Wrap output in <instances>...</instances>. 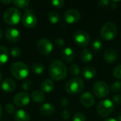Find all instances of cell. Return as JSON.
Returning <instances> with one entry per match:
<instances>
[{"instance_id":"47","label":"cell","mask_w":121,"mask_h":121,"mask_svg":"<svg viewBox=\"0 0 121 121\" xmlns=\"http://www.w3.org/2000/svg\"><path fill=\"white\" fill-rule=\"evenodd\" d=\"M1 78H2V74H1V70H0V82H1Z\"/></svg>"},{"instance_id":"7","label":"cell","mask_w":121,"mask_h":121,"mask_svg":"<svg viewBox=\"0 0 121 121\" xmlns=\"http://www.w3.org/2000/svg\"><path fill=\"white\" fill-rule=\"evenodd\" d=\"M73 40L78 46L86 47L90 42V35L85 30H79L74 33Z\"/></svg>"},{"instance_id":"21","label":"cell","mask_w":121,"mask_h":121,"mask_svg":"<svg viewBox=\"0 0 121 121\" xmlns=\"http://www.w3.org/2000/svg\"><path fill=\"white\" fill-rule=\"evenodd\" d=\"M16 121H30V115L24 110H18L14 114Z\"/></svg>"},{"instance_id":"32","label":"cell","mask_w":121,"mask_h":121,"mask_svg":"<svg viewBox=\"0 0 121 121\" xmlns=\"http://www.w3.org/2000/svg\"><path fill=\"white\" fill-rule=\"evenodd\" d=\"M113 75L115 78L121 79V65L116 66L113 70Z\"/></svg>"},{"instance_id":"20","label":"cell","mask_w":121,"mask_h":121,"mask_svg":"<svg viewBox=\"0 0 121 121\" xmlns=\"http://www.w3.org/2000/svg\"><path fill=\"white\" fill-rule=\"evenodd\" d=\"M55 111V108L54 106L48 103L44 104L40 108V113L45 116H51L54 113Z\"/></svg>"},{"instance_id":"13","label":"cell","mask_w":121,"mask_h":121,"mask_svg":"<svg viewBox=\"0 0 121 121\" xmlns=\"http://www.w3.org/2000/svg\"><path fill=\"white\" fill-rule=\"evenodd\" d=\"M5 38L9 42L15 43L19 41L21 38V34L16 28H9L5 32Z\"/></svg>"},{"instance_id":"3","label":"cell","mask_w":121,"mask_h":121,"mask_svg":"<svg viewBox=\"0 0 121 121\" xmlns=\"http://www.w3.org/2000/svg\"><path fill=\"white\" fill-rule=\"evenodd\" d=\"M117 33V26L113 22L111 21L106 23L103 26L100 31V34L102 39L106 41L113 40L116 37Z\"/></svg>"},{"instance_id":"6","label":"cell","mask_w":121,"mask_h":121,"mask_svg":"<svg viewBox=\"0 0 121 121\" xmlns=\"http://www.w3.org/2000/svg\"><path fill=\"white\" fill-rule=\"evenodd\" d=\"M114 110V104L110 99L101 101L97 106V113L101 117L109 116Z\"/></svg>"},{"instance_id":"30","label":"cell","mask_w":121,"mask_h":121,"mask_svg":"<svg viewBox=\"0 0 121 121\" xmlns=\"http://www.w3.org/2000/svg\"><path fill=\"white\" fill-rule=\"evenodd\" d=\"M111 89L113 92L116 93H118L121 91V82L120 81H116L114 82L111 86Z\"/></svg>"},{"instance_id":"46","label":"cell","mask_w":121,"mask_h":121,"mask_svg":"<svg viewBox=\"0 0 121 121\" xmlns=\"http://www.w3.org/2000/svg\"><path fill=\"white\" fill-rule=\"evenodd\" d=\"M1 113H2V106H1V105L0 104V117H1Z\"/></svg>"},{"instance_id":"29","label":"cell","mask_w":121,"mask_h":121,"mask_svg":"<svg viewBox=\"0 0 121 121\" xmlns=\"http://www.w3.org/2000/svg\"><path fill=\"white\" fill-rule=\"evenodd\" d=\"M12 2L16 7L24 9L28 6V5L30 3V1L29 0H14Z\"/></svg>"},{"instance_id":"17","label":"cell","mask_w":121,"mask_h":121,"mask_svg":"<svg viewBox=\"0 0 121 121\" xmlns=\"http://www.w3.org/2000/svg\"><path fill=\"white\" fill-rule=\"evenodd\" d=\"M96 73H97L96 69L92 66L85 67L82 72V74L83 77L87 80H91L93 78H94L95 76L96 75Z\"/></svg>"},{"instance_id":"37","label":"cell","mask_w":121,"mask_h":121,"mask_svg":"<svg viewBox=\"0 0 121 121\" xmlns=\"http://www.w3.org/2000/svg\"><path fill=\"white\" fill-rule=\"evenodd\" d=\"M55 43L57 48H62L65 45V41L62 38H57L55 40Z\"/></svg>"},{"instance_id":"34","label":"cell","mask_w":121,"mask_h":121,"mask_svg":"<svg viewBox=\"0 0 121 121\" xmlns=\"http://www.w3.org/2000/svg\"><path fill=\"white\" fill-rule=\"evenodd\" d=\"M5 110H6V113H9V114H15V113L16 112L14 106L12 105L11 104H6V106H5Z\"/></svg>"},{"instance_id":"4","label":"cell","mask_w":121,"mask_h":121,"mask_svg":"<svg viewBox=\"0 0 121 121\" xmlns=\"http://www.w3.org/2000/svg\"><path fill=\"white\" fill-rule=\"evenodd\" d=\"M84 87L83 80L79 77H74L68 80L65 84V90L70 94H77L82 91Z\"/></svg>"},{"instance_id":"15","label":"cell","mask_w":121,"mask_h":121,"mask_svg":"<svg viewBox=\"0 0 121 121\" xmlns=\"http://www.w3.org/2000/svg\"><path fill=\"white\" fill-rule=\"evenodd\" d=\"M118 57V53L113 48L106 49L104 54V59L108 64L114 63L117 60Z\"/></svg>"},{"instance_id":"9","label":"cell","mask_w":121,"mask_h":121,"mask_svg":"<svg viewBox=\"0 0 121 121\" xmlns=\"http://www.w3.org/2000/svg\"><path fill=\"white\" fill-rule=\"evenodd\" d=\"M38 19L36 16L31 11V10H26L22 17V23L24 26L28 28H33L36 26Z\"/></svg>"},{"instance_id":"23","label":"cell","mask_w":121,"mask_h":121,"mask_svg":"<svg viewBox=\"0 0 121 121\" xmlns=\"http://www.w3.org/2000/svg\"><path fill=\"white\" fill-rule=\"evenodd\" d=\"M31 99L34 102L37 104H40L45 101V96L41 91L35 90L32 93Z\"/></svg>"},{"instance_id":"48","label":"cell","mask_w":121,"mask_h":121,"mask_svg":"<svg viewBox=\"0 0 121 121\" xmlns=\"http://www.w3.org/2000/svg\"><path fill=\"white\" fill-rule=\"evenodd\" d=\"M118 121H121V115L118 116Z\"/></svg>"},{"instance_id":"18","label":"cell","mask_w":121,"mask_h":121,"mask_svg":"<svg viewBox=\"0 0 121 121\" xmlns=\"http://www.w3.org/2000/svg\"><path fill=\"white\" fill-rule=\"evenodd\" d=\"M16 88L15 82L10 78L5 79L1 84V89L6 92H12Z\"/></svg>"},{"instance_id":"31","label":"cell","mask_w":121,"mask_h":121,"mask_svg":"<svg viewBox=\"0 0 121 121\" xmlns=\"http://www.w3.org/2000/svg\"><path fill=\"white\" fill-rule=\"evenodd\" d=\"M10 54L13 57H18L21 55V50L18 47H12L10 50Z\"/></svg>"},{"instance_id":"27","label":"cell","mask_w":121,"mask_h":121,"mask_svg":"<svg viewBox=\"0 0 121 121\" xmlns=\"http://www.w3.org/2000/svg\"><path fill=\"white\" fill-rule=\"evenodd\" d=\"M92 48L94 50V52H100L102 48H103V42L101 39L99 38H96L94 40L93 43H92Z\"/></svg>"},{"instance_id":"33","label":"cell","mask_w":121,"mask_h":121,"mask_svg":"<svg viewBox=\"0 0 121 121\" xmlns=\"http://www.w3.org/2000/svg\"><path fill=\"white\" fill-rule=\"evenodd\" d=\"M73 121H86V116L84 113L78 112L76 113L73 116Z\"/></svg>"},{"instance_id":"35","label":"cell","mask_w":121,"mask_h":121,"mask_svg":"<svg viewBox=\"0 0 121 121\" xmlns=\"http://www.w3.org/2000/svg\"><path fill=\"white\" fill-rule=\"evenodd\" d=\"M51 4L54 7H55L57 9H60L64 6L65 1L63 0H53L51 1Z\"/></svg>"},{"instance_id":"45","label":"cell","mask_w":121,"mask_h":121,"mask_svg":"<svg viewBox=\"0 0 121 121\" xmlns=\"http://www.w3.org/2000/svg\"><path fill=\"white\" fill-rule=\"evenodd\" d=\"M3 35H4L3 30H2L1 29H0V40L2 38V37H3Z\"/></svg>"},{"instance_id":"38","label":"cell","mask_w":121,"mask_h":121,"mask_svg":"<svg viewBox=\"0 0 121 121\" xmlns=\"http://www.w3.org/2000/svg\"><path fill=\"white\" fill-rule=\"evenodd\" d=\"M69 117H70L69 111L68 110H67V109L63 110L62 112V119L67 121V120H68L69 118Z\"/></svg>"},{"instance_id":"2","label":"cell","mask_w":121,"mask_h":121,"mask_svg":"<svg viewBox=\"0 0 121 121\" xmlns=\"http://www.w3.org/2000/svg\"><path fill=\"white\" fill-rule=\"evenodd\" d=\"M11 72L16 79L21 80L26 79L28 76L29 68L25 63L16 62L12 64L11 67Z\"/></svg>"},{"instance_id":"24","label":"cell","mask_w":121,"mask_h":121,"mask_svg":"<svg viewBox=\"0 0 121 121\" xmlns=\"http://www.w3.org/2000/svg\"><path fill=\"white\" fill-rule=\"evenodd\" d=\"M9 59V50L2 45H0V65H3L8 61Z\"/></svg>"},{"instance_id":"36","label":"cell","mask_w":121,"mask_h":121,"mask_svg":"<svg viewBox=\"0 0 121 121\" xmlns=\"http://www.w3.org/2000/svg\"><path fill=\"white\" fill-rule=\"evenodd\" d=\"M33 86V84L30 80H26L23 82V85H22V88L23 89L24 91H29L31 89Z\"/></svg>"},{"instance_id":"11","label":"cell","mask_w":121,"mask_h":121,"mask_svg":"<svg viewBox=\"0 0 121 121\" xmlns=\"http://www.w3.org/2000/svg\"><path fill=\"white\" fill-rule=\"evenodd\" d=\"M64 20L69 24H72L78 22L81 18V13L77 9H68L63 15Z\"/></svg>"},{"instance_id":"25","label":"cell","mask_w":121,"mask_h":121,"mask_svg":"<svg viewBox=\"0 0 121 121\" xmlns=\"http://www.w3.org/2000/svg\"><path fill=\"white\" fill-rule=\"evenodd\" d=\"M48 19L52 24L57 23L60 20V14L56 11H50L48 14Z\"/></svg>"},{"instance_id":"42","label":"cell","mask_w":121,"mask_h":121,"mask_svg":"<svg viewBox=\"0 0 121 121\" xmlns=\"http://www.w3.org/2000/svg\"><path fill=\"white\" fill-rule=\"evenodd\" d=\"M117 2H119V1H113L111 3V7L113 9H115L117 8V4H116Z\"/></svg>"},{"instance_id":"14","label":"cell","mask_w":121,"mask_h":121,"mask_svg":"<svg viewBox=\"0 0 121 121\" xmlns=\"http://www.w3.org/2000/svg\"><path fill=\"white\" fill-rule=\"evenodd\" d=\"M80 102L83 106L86 108H90L94 104L95 99L91 93L86 91L83 93L80 96Z\"/></svg>"},{"instance_id":"28","label":"cell","mask_w":121,"mask_h":121,"mask_svg":"<svg viewBox=\"0 0 121 121\" xmlns=\"http://www.w3.org/2000/svg\"><path fill=\"white\" fill-rule=\"evenodd\" d=\"M69 73L72 76H78L80 72H81V69H80V67L79 66L77 65V64H73L70 66L69 67Z\"/></svg>"},{"instance_id":"12","label":"cell","mask_w":121,"mask_h":121,"mask_svg":"<svg viewBox=\"0 0 121 121\" xmlns=\"http://www.w3.org/2000/svg\"><path fill=\"white\" fill-rule=\"evenodd\" d=\"M13 103L18 107H23L28 105L30 102V96L26 91L16 94L13 97Z\"/></svg>"},{"instance_id":"5","label":"cell","mask_w":121,"mask_h":121,"mask_svg":"<svg viewBox=\"0 0 121 121\" xmlns=\"http://www.w3.org/2000/svg\"><path fill=\"white\" fill-rule=\"evenodd\" d=\"M3 19L8 24L16 25L20 22L21 19V13L16 8H9L4 11Z\"/></svg>"},{"instance_id":"40","label":"cell","mask_w":121,"mask_h":121,"mask_svg":"<svg viewBox=\"0 0 121 121\" xmlns=\"http://www.w3.org/2000/svg\"><path fill=\"white\" fill-rule=\"evenodd\" d=\"M110 4V1L108 0H101L98 2V5L100 7H107Z\"/></svg>"},{"instance_id":"16","label":"cell","mask_w":121,"mask_h":121,"mask_svg":"<svg viewBox=\"0 0 121 121\" xmlns=\"http://www.w3.org/2000/svg\"><path fill=\"white\" fill-rule=\"evenodd\" d=\"M61 57L65 62L69 63L74 61L75 58V53L71 48L67 47L61 52Z\"/></svg>"},{"instance_id":"22","label":"cell","mask_w":121,"mask_h":121,"mask_svg":"<svg viewBox=\"0 0 121 121\" xmlns=\"http://www.w3.org/2000/svg\"><path fill=\"white\" fill-rule=\"evenodd\" d=\"M80 58L83 62L88 63L93 60V54L89 49H84L80 53Z\"/></svg>"},{"instance_id":"10","label":"cell","mask_w":121,"mask_h":121,"mask_svg":"<svg viewBox=\"0 0 121 121\" xmlns=\"http://www.w3.org/2000/svg\"><path fill=\"white\" fill-rule=\"evenodd\" d=\"M37 49L40 54L47 55L52 51L53 45L51 41L48 38H42L39 40L37 43Z\"/></svg>"},{"instance_id":"8","label":"cell","mask_w":121,"mask_h":121,"mask_svg":"<svg viewBox=\"0 0 121 121\" xmlns=\"http://www.w3.org/2000/svg\"><path fill=\"white\" fill-rule=\"evenodd\" d=\"M93 92L98 98H104L107 96L110 92L108 85L104 82H96L93 86Z\"/></svg>"},{"instance_id":"41","label":"cell","mask_w":121,"mask_h":121,"mask_svg":"<svg viewBox=\"0 0 121 121\" xmlns=\"http://www.w3.org/2000/svg\"><path fill=\"white\" fill-rule=\"evenodd\" d=\"M60 102H61V104H62L63 106H67L69 104V101H68V99H66V98H62V99H61Z\"/></svg>"},{"instance_id":"19","label":"cell","mask_w":121,"mask_h":121,"mask_svg":"<svg viewBox=\"0 0 121 121\" xmlns=\"http://www.w3.org/2000/svg\"><path fill=\"white\" fill-rule=\"evenodd\" d=\"M54 86H55V84H54L53 81L49 79H46L42 82L40 84V89L43 92L50 93L52 91V90L54 89Z\"/></svg>"},{"instance_id":"39","label":"cell","mask_w":121,"mask_h":121,"mask_svg":"<svg viewBox=\"0 0 121 121\" xmlns=\"http://www.w3.org/2000/svg\"><path fill=\"white\" fill-rule=\"evenodd\" d=\"M113 103L117 105L121 104V95H119V94L115 95L113 97Z\"/></svg>"},{"instance_id":"1","label":"cell","mask_w":121,"mask_h":121,"mask_svg":"<svg viewBox=\"0 0 121 121\" xmlns=\"http://www.w3.org/2000/svg\"><path fill=\"white\" fill-rule=\"evenodd\" d=\"M49 74L52 79L60 81L67 77V69L64 62L60 60H55L50 65Z\"/></svg>"},{"instance_id":"43","label":"cell","mask_w":121,"mask_h":121,"mask_svg":"<svg viewBox=\"0 0 121 121\" xmlns=\"http://www.w3.org/2000/svg\"><path fill=\"white\" fill-rule=\"evenodd\" d=\"M0 2H1V3H3V4H9V3H11V0H1L0 1Z\"/></svg>"},{"instance_id":"26","label":"cell","mask_w":121,"mask_h":121,"mask_svg":"<svg viewBox=\"0 0 121 121\" xmlns=\"http://www.w3.org/2000/svg\"><path fill=\"white\" fill-rule=\"evenodd\" d=\"M45 69L44 65L40 62H35L32 65V70L36 74H41Z\"/></svg>"},{"instance_id":"44","label":"cell","mask_w":121,"mask_h":121,"mask_svg":"<svg viewBox=\"0 0 121 121\" xmlns=\"http://www.w3.org/2000/svg\"><path fill=\"white\" fill-rule=\"evenodd\" d=\"M104 121H118V120H116V119H115V118H106V119H105Z\"/></svg>"}]
</instances>
